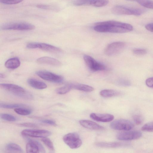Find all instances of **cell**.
Masks as SVG:
<instances>
[{
  "instance_id": "74e56055",
  "label": "cell",
  "mask_w": 153,
  "mask_h": 153,
  "mask_svg": "<svg viewBox=\"0 0 153 153\" xmlns=\"http://www.w3.org/2000/svg\"><path fill=\"white\" fill-rule=\"evenodd\" d=\"M36 6L39 8L45 10H50L52 8V7L51 6L43 4H38Z\"/></svg>"
},
{
  "instance_id": "d6a6232c",
  "label": "cell",
  "mask_w": 153,
  "mask_h": 153,
  "mask_svg": "<svg viewBox=\"0 0 153 153\" xmlns=\"http://www.w3.org/2000/svg\"><path fill=\"white\" fill-rule=\"evenodd\" d=\"M133 52L134 54L137 55H143L147 53V51L144 49L136 48L134 49Z\"/></svg>"
},
{
  "instance_id": "7c38bea8",
  "label": "cell",
  "mask_w": 153,
  "mask_h": 153,
  "mask_svg": "<svg viewBox=\"0 0 153 153\" xmlns=\"http://www.w3.org/2000/svg\"><path fill=\"white\" fill-rule=\"evenodd\" d=\"M108 0H76L73 4L76 6H91L97 7H101L107 5Z\"/></svg>"
},
{
  "instance_id": "e0dca14e",
  "label": "cell",
  "mask_w": 153,
  "mask_h": 153,
  "mask_svg": "<svg viewBox=\"0 0 153 153\" xmlns=\"http://www.w3.org/2000/svg\"><path fill=\"white\" fill-rule=\"evenodd\" d=\"M95 145L98 147L105 148H116L128 146L126 143L119 142H99L95 143Z\"/></svg>"
},
{
  "instance_id": "d590c367",
  "label": "cell",
  "mask_w": 153,
  "mask_h": 153,
  "mask_svg": "<svg viewBox=\"0 0 153 153\" xmlns=\"http://www.w3.org/2000/svg\"><path fill=\"white\" fill-rule=\"evenodd\" d=\"M41 121L42 123L52 126H55L56 125L54 121L48 119L42 120Z\"/></svg>"
},
{
  "instance_id": "4dcf8cb0",
  "label": "cell",
  "mask_w": 153,
  "mask_h": 153,
  "mask_svg": "<svg viewBox=\"0 0 153 153\" xmlns=\"http://www.w3.org/2000/svg\"><path fill=\"white\" fill-rule=\"evenodd\" d=\"M133 119L134 123L137 125L141 124L143 121V117L139 114L134 115L133 117Z\"/></svg>"
},
{
  "instance_id": "30bf717a",
  "label": "cell",
  "mask_w": 153,
  "mask_h": 153,
  "mask_svg": "<svg viewBox=\"0 0 153 153\" xmlns=\"http://www.w3.org/2000/svg\"><path fill=\"white\" fill-rule=\"evenodd\" d=\"M51 134V132L49 131L41 129H27L21 132V134L23 136L41 138L49 136Z\"/></svg>"
},
{
  "instance_id": "cb8c5ba5",
  "label": "cell",
  "mask_w": 153,
  "mask_h": 153,
  "mask_svg": "<svg viewBox=\"0 0 153 153\" xmlns=\"http://www.w3.org/2000/svg\"><path fill=\"white\" fill-rule=\"evenodd\" d=\"M73 89V83H68L64 86L58 88L56 90V93L59 94H65Z\"/></svg>"
},
{
  "instance_id": "ac0fdd59",
  "label": "cell",
  "mask_w": 153,
  "mask_h": 153,
  "mask_svg": "<svg viewBox=\"0 0 153 153\" xmlns=\"http://www.w3.org/2000/svg\"><path fill=\"white\" fill-rule=\"evenodd\" d=\"M37 48L53 53H59L62 51V50L61 49L45 43L36 42V48Z\"/></svg>"
},
{
  "instance_id": "277c9868",
  "label": "cell",
  "mask_w": 153,
  "mask_h": 153,
  "mask_svg": "<svg viewBox=\"0 0 153 153\" xmlns=\"http://www.w3.org/2000/svg\"><path fill=\"white\" fill-rule=\"evenodd\" d=\"M63 140L65 143L72 149L79 147L82 143L79 135L75 132L70 133L65 135Z\"/></svg>"
},
{
  "instance_id": "3957f363",
  "label": "cell",
  "mask_w": 153,
  "mask_h": 153,
  "mask_svg": "<svg viewBox=\"0 0 153 153\" xmlns=\"http://www.w3.org/2000/svg\"><path fill=\"white\" fill-rule=\"evenodd\" d=\"M111 12L113 14L117 15H133L139 16L143 13L144 11L141 9L117 5L112 7Z\"/></svg>"
},
{
  "instance_id": "8fae6325",
  "label": "cell",
  "mask_w": 153,
  "mask_h": 153,
  "mask_svg": "<svg viewBox=\"0 0 153 153\" xmlns=\"http://www.w3.org/2000/svg\"><path fill=\"white\" fill-rule=\"evenodd\" d=\"M142 133L137 131L127 130L119 133L117 135L118 139L121 140H134L140 138Z\"/></svg>"
},
{
  "instance_id": "f546056e",
  "label": "cell",
  "mask_w": 153,
  "mask_h": 153,
  "mask_svg": "<svg viewBox=\"0 0 153 153\" xmlns=\"http://www.w3.org/2000/svg\"><path fill=\"white\" fill-rule=\"evenodd\" d=\"M141 130L144 131L153 132V122L145 124L142 127Z\"/></svg>"
},
{
  "instance_id": "5bb4252c",
  "label": "cell",
  "mask_w": 153,
  "mask_h": 153,
  "mask_svg": "<svg viewBox=\"0 0 153 153\" xmlns=\"http://www.w3.org/2000/svg\"><path fill=\"white\" fill-rule=\"evenodd\" d=\"M90 116L92 119L96 121L103 122L111 121L114 117L113 115L108 114L92 113Z\"/></svg>"
},
{
  "instance_id": "1f68e13d",
  "label": "cell",
  "mask_w": 153,
  "mask_h": 153,
  "mask_svg": "<svg viewBox=\"0 0 153 153\" xmlns=\"http://www.w3.org/2000/svg\"><path fill=\"white\" fill-rule=\"evenodd\" d=\"M24 0H0L2 3L7 4H13L19 3Z\"/></svg>"
},
{
  "instance_id": "d6986e66",
  "label": "cell",
  "mask_w": 153,
  "mask_h": 153,
  "mask_svg": "<svg viewBox=\"0 0 153 153\" xmlns=\"http://www.w3.org/2000/svg\"><path fill=\"white\" fill-rule=\"evenodd\" d=\"M28 84L33 88L38 89L46 88L47 85L44 82L33 78H29L27 80Z\"/></svg>"
},
{
  "instance_id": "9a60e30c",
  "label": "cell",
  "mask_w": 153,
  "mask_h": 153,
  "mask_svg": "<svg viewBox=\"0 0 153 153\" xmlns=\"http://www.w3.org/2000/svg\"><path fill=\"white\" fill-rule=\"evenodd\" d=\"M36 62L41 64H48L52 66H59L62 65V63L56 59L48 56H43L38 58Z\"/></svg>"
},
{
  "instance_id": "d4e9b609",
  "label": "cell",
  "mask_w": 153,
  "mask_h": 153,
  "mask_svg": "<svg viewBox=\"0 0 153 153\" xmlns=\"http://www.w3.org/2000/svg\"><path fill=\"white\" fill-rule=\"evenodd\" d=\"M41 140L50 150L52 151L54 150L53 143L49 138L47 137H42Z\"/></svg>"
},
{
  "instance_id": "44dd1931",
  "label": "cell",
  "mask_w": 153,
  "mask_h": 153,
  "mask_svg": "<svg viewBox=\"0 0 153 153\" xmlns=\"http://www.w3.org/2000/svg\"><path fill=\"white\" fill-rule=\"evenodd\" d=\"M5 149L10 152H23L22 148L18 145L14 143H7L5 146Z\"/></svg>"
},
{
  "instance_id": "603a6c76",
  "label": "cell",
  "mask_w": 153,
  "mask_h": 153,
  "mask_svg": "<svg viewBox=\"0 0 153 153\" xmlns=\"http://www.w3.org/2000/svg\"><path fill=\"white\" fill-rule=\"evenodd\" d=\"M73 89L82 91L90 92L94 90V88L90 86L82 84L73 83Z\"/></svg>"
},
{
  "instance_id": "7402d4cb",
  "label": "cell",
  "mask_w": 153,
  "mask_h": 153,
  "mask_svg": "<svg viewBox=\"0 0 153 153\" xmlns=\"http://www.w3.org/2000/svg\"><path fill=\"white\" fill-rule=\"evenodd\" d=\"M120 93L117 91L112 89H104L101 91L100 95L102 97L108 98L120 95Z\"/></svg>"
},
{
  "instance_id": "8992f818",
  "label": "cell",
  "mask_w": 153,
  "mask_h": 153,
  "mask_svg": "<svg viewBox=\"0 0 153 153\" xmlns=\"http://www.w3.org/2000/svg\"><path fill=\"white\" fill-rule=\"evenodd\" d=\"M36 74L43 79L54 83H61L64 80L62 76L47 71H38L36 72Z\"/></svg>"
},
{
  "instance_id": "60d3db41",
  "label": "cell",
  "mask_w": 153,
  "mask_h": 153,
  "mask_svg": "<svg viewBox=\"0 0 153 153\" xmlns=\"http://www.w3.org/2000/svg\"><path fill=\"white\" fill-rule=\"evenodd\" d=\"M130 0V1H138L140 0Z\"/></svg>"
},
{
  "instance_id": "836d02e7",
  "label": "cell",
  "mask_w": 153,
  "mask_h": 153,
  "mask_svg": "<svg viewBox=\"0 0 153 153\" xmlns=\"http://www.w3.org/2000/svg\"><path fill=\"white\" fill-rule=\"evenodd\" d=\"M117 83L118 85L123 86H128L130 85V82L128 81L123 79H119Z\"/></svg>"
},
{
  "instance_id": "f35d334b",
  "label": "cell",
  "mask_w": 153,
  "mask_h": 153,
  "mask_svg": "<svg viewBox=\"0 0 153 153\" xmlns=\"http://www.w3.org/2000/svg\"><path fill=\"white\" fill-rule=\"evenodd\" d=\"M145 27L147 30L153 32V23L147 24L145 25Z\"/></svg>"
},
{
  "instance_id": "5b68a950",
  "label": "cell",
  "mask_w": 153,
  "mask_h": 153,
  "mask_svg": "<svg viewBox=\"0 0 153 153\" xmlns=\"http://www.w3.org/2000/svg\"><path fill=\"white\" fill-rule=\"evenodd\" d=\"M35 26L26 22H11L2 25L1 29L3 30H29L35 28Z\"/></svg>"
},
{
  "instance_id": "6da1fadb",
  "label": "cell",
  "mask_w": 153,
  "mask_h": 153,
  "mask_svg": "<svg viewBox=\"0 0 153 153\" xmlns=\"http://www.w3.org/2000/svg\"><path fill=\"white\" fill-rule=\"evenodd\" d=\"M93 29L100 33H122L132 31L133 27L129 24L111 20L96 23L94 24Z\"/></svg>"
},
{
  "instance_id": "ffe728a7",
  "label": "cell",
  "mask_w": 153,
  "mask_h": 153,
  "mask_svg": "<svg viewBox=\"0 0 153 153\" xmlns=\"http://www.w3.org/2000/svg\"><path fill=\"white\" fill-rule=\"evenodd\" d=\"M21 62L17 57H14L9 59L5 63V67L8 68L14 69L18 68Z\"/></svg>"
},
{
  "instance_id": "e575fe53",
  "label": "cell",
  "mask_w": 153,
  "mask_h": 153,
  "mask_svg": "<svg viewBox=\"0 0 153 153\" xmlns=\"http://www.w3.org/2000/svg\"><path fill=\"white\" fill-rule=\"evenodd\" d=\"M18 126L22 127H29L35 128L37 126L36 124L30 123H20L18 124Z\"/></svg>"
},
{
  "instance_id": "7a4b0ae2",
  "label": "cell",
  "mask_w": 153,
  "mask_h": 153,
  "mask_svg": "<svg viewBox=\"0 0 153 153\" xmlns=\"http://www.w3.org/2000/svg\"><path fill=\"white\" fill-rule=\"evenodd\" d=\"M0 87L14 95L26 100H31L32 95L22 87L15 84L1 83Z\"/></svg>"
},
{
  "instance_id": "484cf974",
  "label": "cell",
  "mask_w": 153,
  "mask_h": 153,
  "mask_svg": "<svg viewBox=\"0 0 153 153\" xmlns=\"http://www.w3.org/2000/svg\"><path fill=\"white\" fill-rule=\"evenodd\" d=\"M14 111L17 114L22 115H27L30 114L31 112L30 110L21 107L15 108Z\"/></svg>"
},
{
  "instance_id": "83f0119b",
  "label": "cell",
  "mask_w": 153,
  "mask_h": 153,
  "mask_svg": "<svg viewBox=\"0 0 153 153\" xmlns=\"http://www.w3.org/2000/svg\"><path fill=\"white\" fill-rule=\"evenodd\" d=\"M1 118L4 120L13 122L16 120V118L12 115L5 113H2L0 114Z\"/></svg>"
},
{
  "instance_id": "2e32d148",
  "label": "cell",
  "mask_w": 153,
  "mask_h": 153,
  "mask_svg": "<svg viewBox=\"0 0 153 153\" xmlns=\"http://www.w3.org/2000/svg\"><path fill=\"white\" fill-rule=\"evenodd\" d=\"M80 124L83 127L93 130H103L104 128L92 121L86 120H81L79 121Z\"/></svg>"
},
{
  "instance_id": "52a82bcc",
  "label": "cell",
  "mask_w": 153,
  "mask_h": 153,
  "mask_svg": "<svg viewBox=\"0 0 153 153\" xmlns=\"http://www.w3.org/2000/svg\"><path fill=\"white\" fill-rule=\"evenodd\" d=\"M110 127L114 130L127 131L132 129L134 125L132 122L128 120L120 119L112 122L111 123Z\"/></svg>"
},
{
  "instance_id": "ba28073f",
  "label": "cell",
  "mask_w": 153,
  "mask_h": 153,
  "mask_svg": "<svg viewBox=\"0 0 153 153\" xmlns=\"http://www.w3.org/2000/svg\"><path fill=\"white\" fill-rule=\"evenodd\" d=\"M83 59L86 65L92 71H102L105 70L106 67L104 65L97 62L90 56L84 55Z\"/></svg>"
},
{
  "instance_id": "8d00e7d4",
  "label": "cell",
  "mask_w": 153,
  "mask_h": 153,
  "mask_svg": "<svg viewBox=\"0 0 153 153\" xmlns=\"http://www.w3.org/2000/svg\"><path fill=\"white\" fill-rule=\"evenodd\" d=\"M146 84L148 87L153 88V77L146 79Z\"/></svg>"
},
{
  "instance_id": "4316f807",
  "label": "cell",
  "mask_w": 153,
  "mask_h": 153,
  "mask_svg": "<svg viewBox=\"0 0 153 153\" xmlns=\"http://www.w3.org/2000/svg\"><path fill=\"white\" fill-rule=\"evenodd\" d=\"M24 106V105L21 104H4L1 103L0 104V107L1 108H7V109H13L16 108H20L23 107Z\"/></svg>"
},
{
  "instance_id": "f1b7e54d",
  "label": "cell",
  "mask_w": 153,
  "mask_h": 153,
  "mask_svg": "<svg viewBox=\"0 0 153 153\" xmlns=\"http://www.w3.org/2000/svg\"><path fill=\"white\" fill-rule=\"evenodd\" d=\"M138 3L143 7L147 8L153 9V1L145 0H140Z\"/></svg>"
},
{
  "instance_id": "ab89813d",
  "label": "cell",
  "mask_w": 153,
  "mask_h": 153,
  "mask_svg": "<svg viewBox=\"0 0 153 153\" xmlns=\"http://www.w3.org/2000/svg\"><path fill=\"white\" fill-rule=\"evenodd\" d=\"M4 75L3 74H0V77L1 78H3L4 77Z\"/></svg>"
},
{
  "instance_id": "4fadbf2b",
  "label": "cell",
  "mask_w": 153,
  "mask_h": 153,
  "mask_svg": "<svg viewBox=\"0 0 153 153\" xmlns=\"http://www.w3.org/2000/svg\"><path fill=\"white\" fill-rule=\"evenodd\" d=\"M26 149L27 153L45 152V149L42 145L35 140H29L26 145Z\"/></svg>"
},
{
  "instance_id": "9c48e42d",
  "label": "cell",
  "mask_w": 153,
  "mask_h": 153,
  "mask_svg": "<svg viewBox=\"0 0 153 153\" xmlns=\"http://www.w3.org/2000/svg\"><path fill=\"white\" fill-rule=\"evenodd\" d=\"M126 45L125 42H115L108 45L106 47L105 54L108 56L115 55L121 51Z\"/></svg>"
}]
</instances>
